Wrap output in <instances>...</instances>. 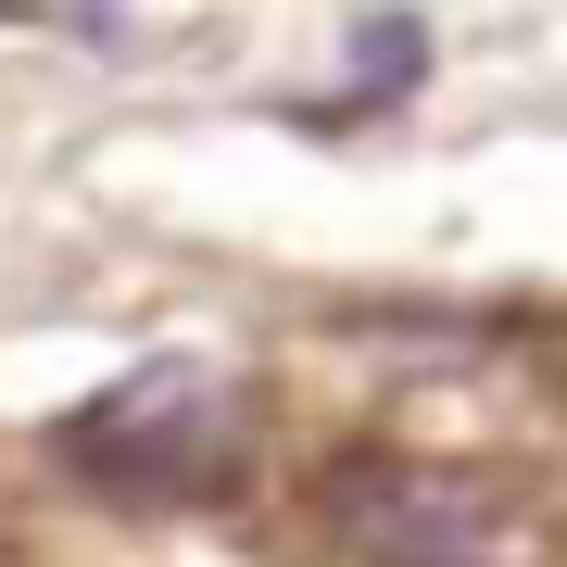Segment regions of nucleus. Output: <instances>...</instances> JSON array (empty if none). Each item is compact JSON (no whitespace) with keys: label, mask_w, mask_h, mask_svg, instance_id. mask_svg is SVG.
Here are the masks:
<instances>
[{"label":"nucleus","mask_w":567,"mask_h":567,"mask_svg":"<svg viewBox=\"0 0 567 567\" xmlns=\"http://www.w3.org/2000/svg\"><path fill=\"white\" fill-rule=\"evenodd\" d=\"M328 543L353 567H543L555 529L505 466L353 454V466H328Z\"/></svg>","instance_id":"f03ea898"},{"label":"nucleus","mask_w":567,"mask_h":567,"mask_svg":"<svg viewBox=\"0 0 567 567\" xmlns=\"http://www.w3.org/2000/svg\"><path fill=\"white\" fill-rule=\"evenodd\" d=\"M63 466L126 492V505H215V492L252 480V391L203 353L126 365L114 391H89L63 416Z\"/></svg>","instance_id":"f257e3e1"}]
</instances>
